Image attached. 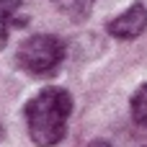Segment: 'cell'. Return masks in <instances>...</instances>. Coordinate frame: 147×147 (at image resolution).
I'll return each instance as SVG.
<instances>
[{
	"label": "cell",
	"mask_w": 147,
	"mask_h": 147,
	"mask_svg": "<svg viewBox=\"0 0 147 147\" xmlns=\"http://www.w3.org/2000/svg\"><path fill=\"white\" fill-rule=\"evenodd\" d=\"M16 59L26 72H31L36 78H47L62 65L65 44L54 34H34L18 44Z\"/></svg>",
	"instance_id": "2"
},
{
	"label": "cell",
	"mask_w": 147,
	"mask_h": 147,
	"mask_svg": "<svg viewBox=\"0 0 147 147\" xmlns=\"http://www.w3.org/2000/svg\"><path fill=\"white\" fill-rule=\"evenodd\" d=\"M147 28V8L142 3L129 5L124 13H119L116 18H111L106 23V31L114 39H137Z\"/></svg>",
	"instance_id": "3"
},
{
	"label": "cell",
	"mask_w": 147,
	"mask_h": 147,
	"mask_svg": "<svg viewBox=\"0 0 147 147\" xmlns=\"http://www.w3.org/2000/svg\"><path fill=\"white\" fill-rule=\"evenodd\" d=\"M88 147H111V145H109V142H90Z\"/></svg>",
	"instance_id": "7"
},
{
	"label": "cell",
	"mask_w": 147,
	"mask_h": 147,
	"mask_svg": "<svg viewBox=\"0 0 147 147\" xmlns=\"http://www.w3.org/2000/svg\"><path fill=\"white\" fill-rule=\"evenodd\" d=\"M10 21H13V18H5V16H0V49H5V44H8V34H10Z\"/></svg>",
	"instance_id": "6"
},
{
	"label": "cell",
	"mask_w": 147,
	"mask_h": 147,
	"mask_svg": "<svg viewBox=\"0 0 147 147\" xmlns=\"http://www.w3.org/2000/svg\"><path fill=\"white\" fill-rule=\"evenodd\" d=\"M52 3H54V8H57L62 16H67L70 21H85V18L90 16L93 5H96V0H52Z\"/></svg>",
	"instance_id": "4"
},
{
	"label": "cell",
	"mask_w": 147,
	"mask_h": 147,
	"mask_svg": "<svg viewBox=\"0 0 147 147\" xmlns=\"http://www.w3.org/2000/svg\"><path fill=\"white\" fill-rule=\"evenodd\" d=\"M129 106H132V119H134L140 127H147V83H142V85L134 90Z\"/></svg>",
	"instance_id": "5"
},
{
	"label": "cell",
	"mask_w": 147,
	"mask_h": 147,
	"mask_svg": "<svg viewBox=\"0 0 147 147\" xmlns=\"http://www.w3.org/2000/svg\"><path fill=\"white\" fill-rule=\"evenodd\" d=\"M72 114V96L59 85H49L39 90L23 109L28 137L36 147H54L62 142L67 132V121Z\"/></svg>",
	"instance_id": "1"
}]
</instances>
